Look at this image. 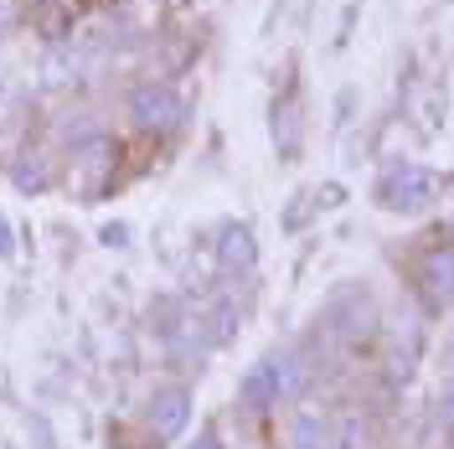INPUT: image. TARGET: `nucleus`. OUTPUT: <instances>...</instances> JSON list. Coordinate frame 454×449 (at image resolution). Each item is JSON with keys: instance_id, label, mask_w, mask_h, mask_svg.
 Returning <instances> with one entry per match:
<instances>
[{"instance_id": "obj_10", "label": "nucleus", "mask_w": 454, "mask_h": 449, "mask_svg": "<svg viewBox=\"0 0 454 449\" xmlns=\"http://www.w3.org/2000/svg\"><path fill=\"white\" fill-rule=\"evenodd\" d=\"M331 449H372V419L362 408H346L331 419Z\"/></svg>"}, {"instance_id": "obj_11", "label": "nucleus", "mask_w": 454, "mask_h": 449, "mask_svg": "<svg viewBox=\"0 0 454 449\" xmlns=\"http://www.w3.org/2000/svg\"><path fill=\"white\" fill-rule=\"evenodd\" d=\"M315 223V207H310V186H300L294 197L279 207V227H284V238H300V232H310Z\"/></svg>"}, {"instance_id": "obj_17", "label": "nucleus", "mask_w": 454, "mask_h": 449, "mask_svg": "<svg viewBox=\"0 0 454 449\" xmlns=\"http://www.w3.org/2000/svg\"><path fill=\"white\" fill-rule=\"evenodd\" d=\"M16 223H11V217H5V212H0V264H16Z\"/></svg>"}, {"instance_id": "obj_16", "label": "nucleus", "mask_w": 454, "mask_h": 449, "mask_svg": "<svg viewBox=\"0 0 454 449\" xmlns=\"http://www.w3.org/2000/svg\"><path fill=\"white\" fill-rule=\"evenodd\" d=\"M27 434H31V449H57L52 423H42V414H27Z\"/></svg>"}, {"instance_id": "obj_18", "label": "nucleus", "mask_w": 454, "mask_h": 449, "mask_svg": "<svg viewBox=\"0 0 454 449\" xmlns=\"http://www.w3.org/2000/svg\"><path fill=\"white\" fill-rule=\"evenodd\" d=\"M21 21V0H0V31H11Z\"/></svg>"}, {"instance_id": "obj_15", "label": "nucleus", "mask_w": 454, "mask_h": 449, "mask_svg": "<svg viewBox=\"0 0 454 449\" xmlns=\"http://www.w3.org/2000/svg\"><path fill=\"white\" fill-rule=\"evenodd\" d=\"M98 243L114 248V253H124V243H135V227H129V223H104V227H98Z\"/></svg>"}, {"instance_id": "obj_14", "label": "nucleus", "mask_w": 454, "mask_h": 449, "mask_svg": "<svg viewBox=\"0 0 454 449\" xmlns=\"http://www.w3.org/2000/svg\"><path fill=\"white\" fill-rule=\"evenodd\" d=\"M356 21H362V0H346V11H340V27L331 31V42H325V52L336 57L351 47V31H356Z\"/></svg>"}, {"instance_id": "obj_9", "label": "nucleus", "mask_w": 454, "mask_h": 449, "mask_svg": "<svg viewBox=\"0 0 454 449\" xmlns=\"http://www.w3.org/2000/svg\"><path fill=\"white\" fill-rule=\"evenodd\" d=\"M289 449H331V414L294 408L289 414Z\"/></svg>"}, {"instance_id": "obj_2", "label": "nucleus", "mask_w": 454, "mask_h": 449, "mask_svg": "<svg viewBox=\"0 0 454 449\" xmlns=\"http://www.w3.org/2000/svg\"><path fill=\"white\" fill-rule=\"evenodd\" d=\"M124 109L135 119V130L145 135H176L181 124H186V104H181V93L160 78H145L124 93Z\"/></svg>"}, {"instance_id": "obj_6", "label": "nucleus", "mask_w": 454, "mask_h": 449, "mask_svg": "<svg viewBox=\"0 0 454 449\" xmlns=\"http://www.w3.org/2000/svg\"><path fill=\"white\" fill-rule=\"evenodd\" d=\"M192 414H197V403H192V388H181V382H166V388H155L150 403H145V423H150V434L155 439H181L186 429H192Z\"/></svg>"}, {"instance_id": "obj_7", "label": "nucleus", "mask_w": 454, "mask_h": 449, "mask_svg": "<svg viewBox=\"0 0 454 449\" xmlns=\"http://www.w3.org/2000/svg\"><path fill=\"white\" fill-rule=\"evenodd\" d=\"M5 176H11V186L21 192V197H47L57 181V166H52V150L47 145H16V155H11V166H5Z\"/></svg>"}, {"instance_id": "obj_19", "label": "nucleus", "mask_w": 454, "mask_h": 449, "mask_svg": "<svg viewBox=\"0 0 454 449\" xmlns=\"http://www.w3.org/2000/svg\"><path fill=\"white\" fill-rule=\"evenodd\" d=\"M186 449H227V445H223V434H212V429H207V434H197Z\"/></svg>"}, {"instance_id": "obj_12", "label": "nucleus", "mask_w": 454, "mask_h": 449, "mask_svg": "<svg viewBox=\"0 0 454 449\" xmlns=\"http://www.w3.org/2000/svg\"><path fill=\"white\" fill-rule=\"evenodd\" d=\"M356 114H362V88L340 83L336 93H331V135H346V130L356 124Z\"/></svg>"}, {"instance_id": "obj_20", "label": "nucleus", "mask_w": 454, "mask_h": 449, "mask_svg": "<svg viewBox=\"0 0 454 449\" xmlns=\"http://www.w3.org/2000/svg\"><path fill=\"white\" fill-rule=\"evenodd\" d=\"M5 449H16V445H5Z\"/></svg>"}, {"instance_id": "obj_3", "label": "nucleus", "mask_w": 454, "mask_h": 449, "mask_svg": "<svg viewBox=\"0 0 454 449\" xmlns=\"http://www.w3.org/2000/svg\"><path fill=\"white\" fill-rule=\"evenodd\" d=\"M300 130H305V104H300V67L284 73V83L269 98V145L284 166L300 155Z\"/></svg>"}, {"instance_id": "obj_1", "label": "nucleus", "mask_w": 454, "mask_h": 449, "mask_svg": "<svg viewBox=\"0 0 454 449\" xmlns=\"http://www.w3.org/2000/svg\"><path fill=\"white\" fill-rule=\"evenodd\" d=\"M444 197V176L424 161H387L372 181V201L382 212H428L434 201Z\"/></svg>"}, {"instance_id": "obj_5", "label": "nucleus", "mask_w": 454, "mask_h": 449, "mask_svg": "<svg viewBox=\"0 0 454 449\" xmlns=\"http://www.w3.org/2000/svg\"><path fill=\"white\" fill-rule=\"evenodd\" d=\"M450 289H454V258L444 243H434L428 253H419L413 264V300L428 310V315H444L450 310Z\"/></svg>"}, {"instance_id": "obj_4", "label": "nucleus", "mask_w": 454, "mask_h": 449, "mask_svg": "<svg viewBox=\"0 0 454 449\" xmlns=\"http://www.w3.org/2000/svg\"><path fill=\"white\" fill-rule=\"evenodd\" d=\"M212 269L223 280H248L258 269V232L243 217H223L212 227Z\"/></svg>"}, {"instance_id": "obj_8", "label": "nucleus", "mask_w": 454, "mask_h": 449, "mask_svg": "<svg viewBox=\"0 0 454 449\" xmlns=\"http://www.w3.org/2000/svg\"><path fill=\"white\" fill-rule=\"evenodd\" d=\"M238 398H243V408L248 414H269V408H284L279 403V366H274V351H263L248 372H243V382H238Z\"/></svg>"}, {"instance_id": "obj_13", "label": "nucleus", "mask_w": 454, "mask_h": 449, "mask_svg": "<svg viewBox=\"0 0 454 449\" xmlns=\"http://www.w3.org/2000/svg\"><path fill=\"white\" fill-rule=\"evenodd\" d=\"M346 201H351L346 181H320V186H310V207H315V217H325V212H340Z\"/></svg>"}]
</instances>
